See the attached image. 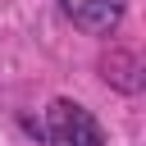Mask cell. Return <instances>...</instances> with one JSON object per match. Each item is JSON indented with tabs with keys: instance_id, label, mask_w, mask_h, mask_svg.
Segmentation results:
<instances>
[{
	"instance_id": "3",
	"label": "cell",
	"mask_w": 146,
	"mask_h": 146,
	"mask_svg": "<svg viewBox=\"0 0 146 146\" xmlns=\"http://www.w3.org/2000/svg\"><path fill=\"white\" fill-rule=\"evenodd\" d=\"M100 68H105V82H114L119 91H137V59L132 55L114 50L110 59H100Z\"/></svg>"
},
{
	"instance_id": "1",
	"label": "cell",
	"mask_w": 146,
	"mask_h": 146,
	"mask_svg": "<svg viewBox=\"0 0 146 146\" xmlns=\"http://www.w3.org/2000/svg\"><path fill=\"white\" fill-rule=\"evenodd\" d=\"M50 146H105V132L96 123V114L68 96H55L46 105V123H41Z\"/></svg>"
},
{
	"instance_id": "2",
	"label": "cell",
	"mask_w": 146,
	"mask_h": 146,
	"mask_svg": "<svg viewBox=\"0 0 146 146\" xmlns=\"http://www.w3.org/2000/svg\"><path fill=\"white\" fill-rule=\"evenodd\" d=\"M123 9H128V0H64V14L87 36H110L123 23Z\"/></svg>"
}]
</instances>
